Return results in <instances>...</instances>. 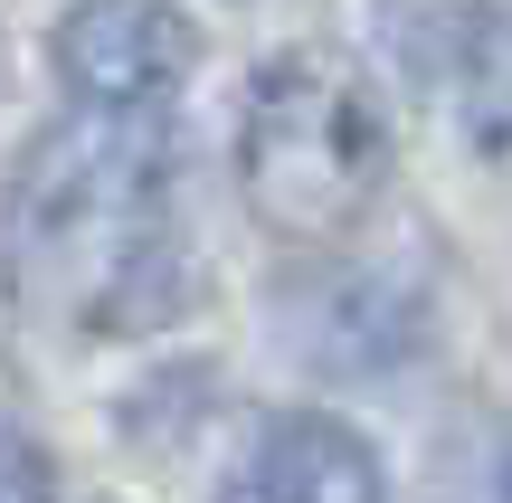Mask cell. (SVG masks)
<instances>
[{
  "label": "cell",
  "instance_id": "obj_1",
  "mask_svg": "<svg viewBox=\"0 0 512 503\" xmlns=\"http://www.w3.org/2000/svg\"><path fill=\"white\" fill-rule=\"evenodd\" d=\"M171 143L162 114H67L10 181V266L95 333H133L181 304L162 238Z\"/></svg>",
  "mask_w": 512,
  "mask_h": 503
},
{
  "label": "cell",
  "instance_id": "obj_2",
  "mask_svg": "<svg viewBox=\"0 0 512 503\" xmlns=\"http://www.w3.org/2000/svg\"><path fill=\"white\" fill-rule=\"evenodd\" d=\"M238 190L285 247H342L389 190V114L351 57H275L238 114Z\"/></svg>",
  "mask_w": 512,
  "mask_h": 503
},
{
  "label": "cell",
  "instance_id": "obj_3",
  "mask_svg": "<svg viewBox=\"0 0 512 503\" xmlns=\"http://www.w3.org/2000/svg\"><path fill=\"white\" fill-rule=\"evenodd\" d=\"M48 57H57V86L86 114H162L200 57V38L171 0H76L57 19Z\"/></svg>",
  "mask_w": 512,
  "mask_h": 503
},
{
  "label": "cell",
  "instance_id": "obj_4",
  "mask_svg": "<svg viewBox=\"0 0 512 503\" xmlns=\"http://www.w3.org/2000/svg\"><path fill=\"white\" fill-rule=\"evenodd\" d=\"M219 503H389V475H380L361 428L285 409V418H266L247 437V456L228 466Z\"/></svg>",
  "mask_w": 512,
  "mask_h": 503
},
{
  "label": "cell",
  "instance_id": "obj_5",
  "mask_svg": "<svg viewBox=\"0 0 512 503\" xmlns=\"http://www.w3.org/2000/svg\"><path fill=\"white\" fill-rule=\"evenodd\" d=\"M456 114H465V133H475V152L512 162V0L465 19V48H456Z\"/></svg>",
  "mask_w": 512,
  "mask_h": 503
},
{
  "label": "cell",
  "instance_id": "obj_6",
  "mask_svg": "<svg viewBox=\"0 0 512 503\" xmlns=\"http://www.w3.org/2000/svg\"><path fill=\"white\" fill-rule=\"evenodd\" d=\"M0 503H57L48 447H38L29 428H10V418H0Z\"/></svg>",
  "mask_w": 512,
  "mask_h": 503
}]
</instances>
